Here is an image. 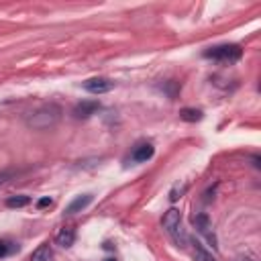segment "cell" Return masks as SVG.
<instances>
[{"label": "cell", "instance_id": "obj_1", "mask_svg": "<svg viewBox=\"0 0 261 261\" xmlns=\"http://www.w3.org/2000/svg\"><path fill=\"white\" fill-rule=\"evenodd\" d=\"M59 118H61V108L57 104H45L29 116L27 124L37 128V130H45L49 126H55L59 122Z\"/></svg>", "mask_w": 261, "mask_h": 261}, {"label": "cell", "instance_id": "obj_2", "mask_svg": "<svg viewBox=\"0 0 261 261\" xmlns=\"http://www.w3.org/2000/svg\"><path fill=\"white\" fill-rule=\"evenodd\" d=\"M204 57L206 59H214V61H220V63H234L243 57V49L239 45H232V43H224V45H214L210 49L204 51Z\"/></svg>", "mask_w": 261, "mask_h": 261}, {"label": "cell", "instance_id": "obj_3", "mask_svg": "<svg viewBox=\"0 0 261 261\" xmlns=\"http://www.w3.org/2000/svg\"><path fill=\"white\" fill-rule=\"evenodd\" d=\"M153 153H155V147H153L149 141H141V143H137V145L133 147V151H130V161H133V163H145V161H149V159L153 157Z\"/></svg>", "mask_w": 261, "mask_h": 261}, {"label": "cell", "instance_id": "obj_4", "mask_svg": "<svg viewBox=\"0 0 261 261\" xmlns=\"http://www.w3.org/2000/svg\"><path fill=\"white\" fill-rule=\"evenodd\" d=\"M112 88H114V82L108 77H92V80L84 82V90L90 94H106Z\"/></svg>", "mask_w": 261, "mask_h": 261}, {"label": "cell", "instance_id": "obj_5", "mask_svg": "<svg viewBox=\"0 0 261 261\" xmlns=\"http://www.w3.org/2000/svg\"><path fill=\"white\" fill-rule=\"evenodd\" d=\"M161 224H163V228L171 234L175 228H179L181 226V214H179V210H175V208H169L165 214H163V218H161Z\"/></svg>", "mask_w": 261, "mask_h": 261}, {"label": "cell", "instance_id": "obj_6", "mask_svg": "<svg viewBox=\"0 0 261 261\" xmlns=\"http://www.w3.org/2000/svg\"><path fill=\"white\" fill-rule=\"evenodd\" d=\"M98 108H100L98 100H84V102L75 104V108H73V116H75V118H90Z\"/></svg>", "mask_w": 261, "mask_h": 261}, {"label": "cell", "instance_id": "obj_7", "mask_svg": "<svg viewBox=\"0 0 261 261\" xmlns=\"http://www.w3.org/2000/svg\"><path fill=\"white\" fill-rule=\"evenodd\" d=\"M92 198H94L92 194H82V196L73 198V200L67 204V208H65V214H75V212H82L84 208H88V206H90Z\"/></svg>", "mask_w": 261, "mask_h": 261}, {"label": "cell", "instance_id": "obj_8", "mask_svg": "<svg viewBox=\"0 0 261 261\" xmlns=\"http://www.w3.org/2000/svg\"><path fill=\"white\" fill-rule=\"evenodd\" d=\"M192 224L198 228V232L206 234V237L214 243V234L210 232V228H212V226H210V218H208L206 214H194V216H192Z\"/></svg>", "mask_w": 261, "mask_h": 261}, {"label": "cell", "instance_id": "obj_9", "mask_svg": "<svg viewBox=\"0 0 261 261\" xmlns=\"http://www.w3.org/2000/svg\"><path fill=\"white\" fill-rule=\"evenodd\" d=\"M73 241H75V232H73V228H69V226H63V228L57 232V237H55V243H57L59 247H63V249H69V247L73 245Z\"/></svg>", "mask_w": 261, "mask_h": 261}, {"label": "cell", "instance_id": "obj_10", "mask_svg": "<svg viewBox=\"0 0 261 261\" xmlns=\"http://www.w3.org/2000/svg\"><path fill=\"white\" fill-rule=\"evenodd\" d=\"M29 261H53V251H51L49 243L39 245V247L33 251V255H31Z\"/></svg>", "mask_w": 261, "mask_h": 261}, {"label": "cell", "instance_id": "obj_11", "mask_svg": "<svg viewBox=\"0 0 261 261\" xmlns=\"http://www.w3.org/2000/svg\"><path fill=\"white\" fill-rule=\"evenodd\" d=\"M202 116H204V112L198 108H181L179 110V118L186 122H198V120H202Z\"/></svg>", "mask_w": 261, "mask_h": 261}, {"label": "cell", "instance_id": "obj_12", "mask_svg": "<svg viewBox=\"0 0 261 261\" xmlns=\"http://www.w3.org/2000/svg\"><path fill=\"white\" fill-rule=\"evenodd\" d=\"M192 255H194L196 261H216V259L212 257V253H208L198 241H194V251H192Z\"/></svg>", "mask_w": 261, "mask_h": 261}, {"label": "cell", "instance_id": "obj_13", "mask_svg": "<svg viewBox=\"0 0 261 261\" xmlns=\"http://www.w3.org/2000/svg\"><path fill=\"white\" fill-rule=\"evenodd\" d=\"M29 202H31L29 196L18 194V196H10V198L6 200V206H8V208H22V206H27Z\"/></svg>", "mask_w": 261, "mask_h": 261}, {"label": "cell", "instance_id": "obj_14", "mask_svg": "<svg viewBox=\"0 0 261 261\" xmlns=\"http://www.w3.org/2000/svg\"><path fill=\"white\" fill-rule=\"evenodd\" d=\"M184 192H186V186H175V188L169 192V200H171V202H175L177 198H181V194H184Z\"/></svg>", "mask_w": 261, "mask_h": 261}, {"label": "cell", "instance_id": "obj_15", "mask_svg": "<svg viewBox=\"0 0 261 261\" xmlns=\"http://www.w3.org/2000/svg\"><path fill=\"white\" fill-rule=\"evenodd\" d=\"M14 247H10V243H6V241H0V259L2 257H6L10 251H12Z\"/></svg>", "mask_w": 261, "mask_h": 261}, {"label": "cell", "instance_id": "obj_16", "mask_svg": "<svg viewBox=\"0 0 261 261\" xmlns=\"http://www.w3.org/2000/svg\"><path fill=\"white\" fill-rule=\"evenodd\" d=\"M51 204H53V200H51L49 196H45V198L37 200V208H47V206H51Z\"/></svg>", "mask_w": 261, "mask_h": 261}, {"label": "cell", "instance_id": "obj_17", "mask_svg": "<svg viewBox=\"0 0 261 261\" xmlns=\"http://www.w3.org/2000/svg\"><path fill=\"white\" fill-rule=\"evenodd\" d=\"M234 261H257L253 255H241V257H237Z\"/></svg>", "mask_w": 261, "mask_h": 261}, {"label": "cell", "instance_id": "obj_18", "mask_svg": "<svg viewBox=\"0 0 261 261\" xmlns=\"http://www.w3.org/2000/svg\"><path fill=\"white\" fill-rule=\"evenodd\" d=\"M104 261H116V259H114V257H108V259H104Z\"/></svg>", "mask_w": 261, "mask_h": 261}]
</instances>
